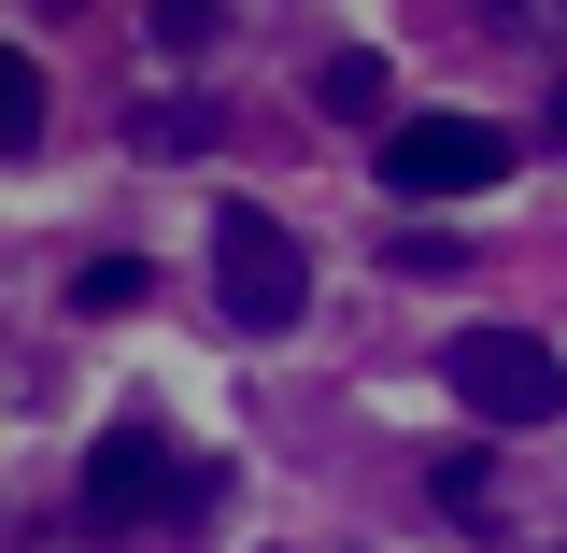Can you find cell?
Listing matches in <instances>:
<instances>
[{"label":"cell","mask_w":567,"mask_h":553,"mask_svg":"<svg viewBox=\"0 0 567 553\" xmlns=\"http://www.w3.org/2000/svg\"><path fill=\"white\" fill-rule=\"evenodd\" d=\"M199 496H213V469L171 454L156 426H114V440L85 454V525H114V540H142L156 511H199Z\"/></svg>","instance_id":"3"},{"label":"cell","mask_w":567,"mask_h":553,"mask_svg":"<svg viewBox=\"0 0 567 553\" xmlns=\"http://www.w3.org/2000/svg\"><path fill=\"white\" fill-rule=\"evenodd\" d=\"M312 114H341V129H369V114H383V58H369V43H341V58L312 71Z\"/></svg>","instance_id":"5"},{"label":"cell","mask_w":567,"mask_h":553,"mask_svg":"<svg viewBox=\"0 0 567 553\" xmlns=\"http://www.w3.org/2000/svg\"><path fill=\"white\" fill-rule=\"evenodd\" d=\"M383 185L398 199H483V185H511V129H483V114H398L383 129Z\"/></svg>","instance_id":"4"},{"label":"cell","mask_w":567,"mask_h":553,"mask_svg":"<svg viewBox=\"0 0 567 553\" xmlns=\"http://www.w3.org/2000/svg\"><path fill=\"white\" fill-rule=\"evenodd\" d=\"M213 29H227V0H156V43H171V58H199Z\"/></svg>","instance_id":"8"},{"label":"cell","mask_w":567,"mask_h":553,"mask_svg":"<svg viewBox=\"0 0 567 553\" xmlns=\"http://www.w3.org/2000/svg\"><path fill=\"white\" fill-rule=\"evenodd\" d=\"M440 383H454V412H483V426H554L567 412V355L525 341V327H454Z\"/></svg>","instance_id":"2"},{"label":"cell","mask_w":567,"mask_h":553,"mask_svg":"<svg viewBox=\"0 0 567 553\" xmlns=\"http://www.w3.org/2000/svg\"><path fill=\"white\" fill-rule=\"evenodd\" d=\"M539 142H567V85H554V114H539Z\"/></svg>","instance_id":"9"},{"label":"cell","mask_w":567,"mask_h":553,"mask_svg":"<svg viewBox=\"0 0 567 553\" xmlns=\"http://www.w3.org/2000/svg\"><path fill=\"white\" fill-rule=\"evenodd\" d=\"M142 298H156V270H142V256H85V284H71V313H100V327H114V313H142Z\"/></svg>","instance_id":"7"},{"label":"cell","mask_w":567,"mask_h":553,"mask_svg":"<svg viewBox=\"0 0 567 553\" xmlns=\"http://www.w3.org/2000/svg\"><path fill=\"white\" fill-rule=\"evenodd\" d=\"M0 156H43V58H0Z\"/></svg>","instance_id":"6"},{"label":"cell","mask_w":567,"mask_h":553,"mask_svg":"<svg viewBox=\"0 0 567 553\" xmlns=\"http://www.w3.org/2000/svg\"><path fill=\"white\" fill-rule=\"evenodd\" d=\"M213 298H227V327L284 341V327L312 313V256H298V227H270L256 199H227V213H213Z\"/></svg>","instance_id":"1"}]
</instances>
